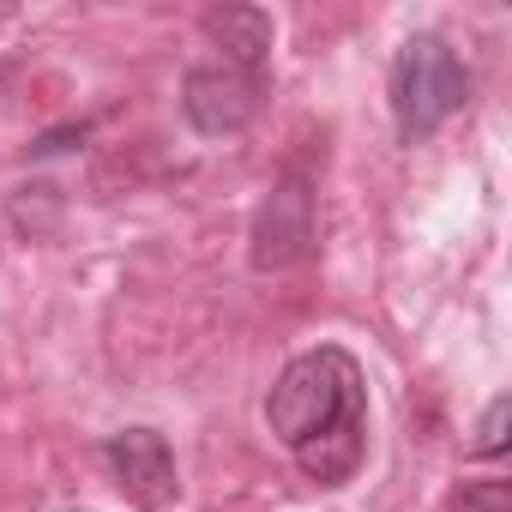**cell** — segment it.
Returning <instances> with one entry per match:
<instances>
[{
    "mask_svg": "<svg viewBox=\"0 0 512 512\" xmlns=\"http://www.w3.org/2000/svg\"><path fill=\"white\" fill-rule=\"evenodd\" d=\"M266 422L320 488L350 482L368 458V374H362V362L338 344L302 350L278 374V386L266 398Z\"/></svg>",
    "mask_w": 512,
    "mask_h": 512,
    "instance_id": "1",
    "label": "cell"
},
{
    "mask_svg": "<svg viewBox=\"0 0 512 512\" xmlns=\"http://www.w3.org/2000/svg\"><path fill=\"white\" fill-rule=\"evenodd\" d=\"M470 103V73L458 61V49L434 31H416L398 61H392V121L404 145L434 139L458 109Z\"/></svg>",
    "mask_w": 512,
    "mask_h": 512,
    "instance_id": "2",
    "label": "cell"
},
{
    "mask_svg": "<svg viewBox=\"0 0 512 512\" xmlns=\"http://www.w3.org/2000/svg\"><path fill=\"white\" fill-rule=\"evenodd\" d=\"M205 37L217 43V61H229V67L266 73V61H272V13H260V7H217V13H205Z\"/></svg>",
    "mask_w": 512,
    "mask_h": 512,
    "instance_id": "6",
    "label": "cell"
},
{
    "mask_svg": "<svg viewBox=\"0 0 512 512\" xmlns=\"http://www.w3.org/2000/svg\"><path fill=\"white\" fill-rule=\"evenodd\" d=\"M308 247H314V193H308L302 175H284L266 193L260 217H253V266H260V272H284V266L302 260Z\"/></svg>",
    "mask_w": 512,
    "mask_h": 512,
    "instance_id": "4",
    "label": "cell"
},
{
    "mask_svg": "<svg viewBox=\"0 0 512 512\" xmlns=\"http://www.w3.org/2000/svg\"><path fill=\"white\" fill-rule=\"evenodd\" d=\"M109 464H115L121 488H127L145 512H163V506L181 494V482H175V452H169V440H163L157 428H121V434L109 440Z\"/></svg>",
    "mask_w": 512,
    "mask_h": 512,
    "instance_id": "5",
    "label": "cell"
},
{
    "mask_svg": "<svg viewBox=\"0 0 512 512\" xmlns=\"http://www.w3.org/2000/svg\"><path fill=\"white\" fill-rule=\"evenodd\" d=\"M506 416H512V398L500 392V398L488 404L482 428H476V458H494V452H506Z\"/></svg>",
    "mask_w": 512,
    "mask_h": 512,
    "instance_id": "7",
    "label": "cell"
},
{
    "mask_svg": "<svg viewBox=\"0 0 512 512\" xmlns=\"http://www.w3.org/2000/svg\"><path fill=\"white\" fill-rule=\"evenodd\" d=\"M260 109H266V73H247V67H229V61H205L181 85V115L205 139H229V133L253 127Z\"/></svg>",
    "mask_w": 512,
    "mask_h": 512,
    "instance_id": "3",
    "label": "cell"
},
{
    "mask_svg": "<svg viewBox=\"0 0 512 512\" xmlns=\"http://www.w3.org/2000/svg\"><path fill=\"white\" fill-rule=\"evenodd\" d=\"M476 512H506V494H500V488H488V494L476 500Z\"/></svg>",
    "mask_w": 512,
    "mask_h": 512,
    "instance_id": "8",
    "label": "cell"
}]
</instances>
